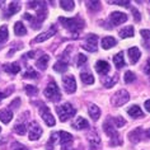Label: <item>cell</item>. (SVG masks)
Listing matches in <instances>:
<instances>
[{
	"mask_svg": "<svg viewBox=\"0 0 150 150\" xmlns=\"http://www.w3.org/2000/svg\"><path fill=\"white\" fill-rule=\"evenodd\" d=\"M59 22L62 24L64 28H66L67 31H70L71 33L76 35L79 33L81 29L84 28V22L83 19H80L79 17H75V18H59Z\"/></svg>",
	"mask_w": 150,
	"mask_h": 150,
	"instance_id": "1",
	"label": "cell"
},
{
	"mask_svg": "<svg viewBox=\"0 0 150 150\" xmlns=\"http://www.w3.org/2000/svg\"><path fill=\"white\" fill-rule=\"evenodd\" d=\"M103 130H104V132H106L108 136L111 137L110 144H111L112 146H120V145H122L121 137H120L118 132L116 131L115 126L111 123V121H106V122L103 123Z\"/></svg>",
	"mask_w": 150,
	"mask_h": 150,
	"instance_id": "2",
	"label": "cell"
},
{
	"mask_svg": "<svg viewBox=\"0 0 150 150\" xmlns=\"http://www.w3.org/2000/svg\"><path fill=\"white\" fill-rule=\"evenodd\" d=\"M56 112H57V115H59L60 121L65 122L69 118L73 117L76 111H75V108L71 106L70 103H64V104H61V106L56 107Z\"/></svg>",
	"mask_w": 150,
	"mask_h": 150,
	"instance_id": "3",
	"label": "cell"
},
{
	"mask_svg": "<svg viewBox=\"0 0 150 150\" xmlns=\"http://www.w3.org/2000/svg\"><path fill=\"white\" fill-rule=\"evenodd\" d=\"M43 96L46 97L48 100L51 102H59L61 99V93H60L59 87L56 85L55 81H51L50 84L46 87V89L43 91Z\"/></svg>",
	"mask_w": 150,
	"mask_h": 150,
	"instance_id": "4",
	"label": "cell"
},
{
	"mask_svg": "<svg viewBox=\"0 0 150 150\" xmlns=\"http://www.w3.org/2000/svg\"><path fill=\"white\" fill-rule=\"evenodd\" d=\"M130 100V94L129 92L125 91V89H120L118 92H116L111 98V103L113 104L115 107H120L123 106L125 103H127Z\"/></svg>",
	"mask_w": 150,
	"mask_h": 150,
	"instance_id": "5",
	"label": "cell"
},
{
	"mask_svg": "<svg viewBox=\"0 0 150 150\" xmlns=\"http://www.w3.org/2000/svg\"><path fill=\"white\" fill-rule=\"evenodd\" d=\"M62 87L65 89L66 93H74L76 91V81H75V78L74 75H65V76L62 78Z\"/></svg>",
	"mask_w": 150,
	"mask_h": 150,
	"instance_id": "6",
	"label": "cell"
},
{
	"mask_svg": "<svg viewBox=\"0 0 150 150\" xmlns=\"http://www.w3.org/2000/svg\"><path fill=\"white\" fill-rule=\"evenodd\" d=\"M42 129H41V126L38 125L37 122H31V125L28 127V137L29 140L35 141V140H38L41 137V135H42Z\"/></svg>",
	"mask_w": 150,
	"mask_h": 150,
	"instance_id": "7",
	"label": "cell"
},
{
	"mask_svg": "<svg viewBox=\"0 0 150 150\" xmlns=\"http://www.w3.org/2000/svg\"><path fill=\"white\" fill-rule=\"evenodd\" d=\"M83 47L89 52H96L98 50V37L96 35H89L87 38H85Z\"/></svg>",
	"mask_w": 150,
	"mask_h": 150,
	"instance_id": "8",
	"label": "cell"
},
{
	"mask_svg": "<svg viewBox=\"0 0 150 150\" xmlns=\"http://www.w3.org/2000/svg\"><path fill=\"white\" fill-rule=\"evenodd\" d=\"M41 116H42V120L45 121V123H46L47 126H54L55 125L54 116H52L50 110H48L46 106H43V104H41Z\"/></svg>",
	"mask_w": 150,
	"mask_h": 150,
	"instance_id": "9",
	"label": "cell"
},
{
	"mask_svg": "<svg viewBox=\"0 0 150 150\" xmlns=\"http://www.w3.org/2000/svg\"><path fill=\"white\" fill-rule=\"evenodd\" d=\"M110 19H111V23L113 25H120L127 21V16L125 13H121V12H113V13H111Z\"/></svg>",
	"mask_w": 150,
	"mask_h": 150,
	"instance_id": "10",
	"label": "cell"
},
{
	"mask_svg": "<svg viewBox=\"0 0 150 150\" xmlns=\"http://www.w3.org/2000/svg\"><path fill=\"white\" fill-rule=\"evenodd\" d=\"M54 35H56V27H52L48 29V31H46V32H43V33H41V35H38L36 37L35 40L32 41V43H40V42H43V41H46V40H48V38H51Z\"/></svg>",
	"mask_w": 150,
	"mask_h": 150,
	"instance_id": "11",
	"label": "cell"
},
{
	"mask_svg": "<svg viewBox=\"0 0 150 150\" xmlns=\"http://www.w3.org/2000/svg\"><path fill=\"white\" fill-rule=\"evenodd\" d=\"M96 70L100 75H106L110 73V64L104 61V60H99V61L96 62Z\"/></svg>",
	"mask_w": 150,
	"mask_h": 150,
	"instance_id": "12",
	"label": "cell"
},
{
	"mask_svg": "<svg viewBox=\"0 0 150 150\" xmlns=\"http://www.w3.org/2000/svg\"><path fill=\"white\" fill-rule=\"evenodd\" d=\"M127 54H129V59H130L131 64H134V65L139 61V60H140L141 54H140V50H139L137 47H131V48H129Z\"/></svg>",
	"mask_w": 150,
	"mask_h": 150,
	"instance_id": "13",
	"label": "cell"
},
{
	"mask_svg": "<svg viewBox=\"0 0 150 150\" xmlns=\"http://www.w3.org/2000/svg\"><path fill=\"white\" fill-rule=\"evenodd\" d=\"M59 140H60V144L62 146H67L73 141V135L69 134V132H65V131H60L59 132Z\"/></svg>",
	"mask_w": 150,
	"mask_h": 150,
	"instance_id": "14",
	"label": "cell"
},
{
	"mask_svg": "<svg viewBox=\"0 0 150 150\" xmlns=\"http://www.w3.org/2000/svg\"><path fill=\"white\" fill-rule=\"evenodd\" d=\"M13 118V112L12 110H8V108H4V110L0 111V121L3 123H9Z\"/></svg>",
	"mask_w": 150,
	"mask_h": 150,
	"instance_id": "15",
	"label": "cell"
},
{
	"mask_svg": "<svg viewBox=\"0 0 150 150\" xmlns=\"http://www.w3.org/2000/svg\"><path fill=\"white\" fill-rule=\"evenodd\" d=\"M142 129H140V127H137V129H135L134 131H131V132L129 134V139L130 141L132 142H139L142 139Z\"/></svg>",
	"mask_w": 150,
	"mask_h": 150,
	"instance_id": "16",
	"label": "cell"
},
{
	"mask_svg": "<svg viewBox=\"0 0 150 150\" xmlns=\"http://www.w3.org/2000/svg\"><path fill=\"white\" fill-rule=\"evenodd\" d=\"M88 126H89L88 121L85 118H83V117H78L73 122V127L74 129H76V130H84V129H87Z\"/></svg>",
	"mask_w": 150,
	"mask_h": 150,
	"instance_id": "17",
	"label": "cell"
},
{
	"mask_svg": "<svg viewBox=\"0 0 150 150\" xmlns=\"http://www.w3.org/2000/svg\"><path fill=\"white\" fill-rule=\"evenodd\" d=\"M4 67V70L6 71L8 74H18L19 73V70H21V66H19V64L18 62H13V64H6V65L3 66Z\"/></svg>",
	"mask_w": 150,
	"mask_h": 150,
	"instance_id": "18",
	"label": "cell"
},
{
	"mask_svg": "<svg viewBox=\"0 0 150 150\" xmlns=\"http://www.w3.org/2000/svg\"><path fill=\"white\" fill-rule=\"evenodd\" d=\"M127 113H129L132 118H139V117H142L144 113H142V111L140 110V107L136 106V104H134V106H131L129 110H127Z\"/></svg>",
	"mask_w": 150,
	"mask_h": 150,
	"instance_id": "19",
	"label": "cell"
},
{
	"mask_svg": "<svg viewBox=\"0 0 150 150\" xmlns=\"http://www.w3.org/2000/svg\"><path fill=\"white\" fill-rule=\"evenodd\" d=\"M48 61H50V56L48 55H42L38 60H37L36 66L38 67L40 70H46V67L48 65Z\"/></svg>",
	"mask_w": 150,
	"mask_h": 150,
	"instance_id": "20",
	"label": "cell"
},
{
	"mask_svg": "<svg viewBox=\"0 0 150 150\" xmlns=\"http://www.w3.org/2000/svg\"><path fill=\"white\" fill-rule=\"evenodd\" d=\"M88 112H89V116L92 117V120H94V121H97L100 116V110H99L98 106H96V104H91L88 108Z\"/></svg>",
	"mask_w": 150,
	"mask_h": 150,
	"instance_id": "21",
	"label": "cell"
},
{
	"mask_svg": "<svg viewBox=\"0 0 150 150\" xmlns=\"http://www.w3.org/2000/svg\"><path fill=\"white\" fill-rule=\"evenodd\" d=\"M116 43H117V41H116L113 37H104L102 40V47L104 50H110V48L115 47Z\"/></svg>",
	"mask_w": 150,
	"mask_h": 150,
	"instance_id": "22",
	"label": "cell"
},
{
	"mask_svg": "<svg viewBox=\"0 0 150 150\" xmlns=\"http://www.w3.org/2000/svg\"><path fill=\"white\" fill-rule=\"evenodd\" d=\"M19 9H21L19 3L12 1V3L9 4V6H8V10H6V17H12V16H14L16 13L19 12Z\"/></svg>",
	"mask_w": 150,
	"mask_h": 150,
	"instance_id": "23",
	"label": "cell"
},
{
	"mask_svg": "<svg viewBox=\"0 0 150 150\" xmlns=\"http://www.w3.org/2000/svg\"><path fill=\"white\" fill-rule=\"evenodd\" d=\"M88 140H89V144H91L93 150H96L97 146L100 144V139L96 132H92L91 135H88Z\"/></svg>",
	"mask_w": 150,
	"mask_h": 150,
	"instance_id": "24",
	"label": "cell"
},
{
	"mask_svg": "<svg viewBox=\"0 0 150 150\" xmlns=\"http://www.w3.org/2000/svg\"><path fill=\"white\" fill-rule=\"evenodd\" d=\"M14 32H16L17 36H24L27 33V28L24 27V24L22 22H17L14 24Z\"/></svg>",
	"mask_w": 150,
	"mask_h": 150,
	"instance_id": "25",
	"label": "cell"
},
{
	"mask_svg": "<svg viewBox=\"0 0 150 150\" xmlns=\"http://www.w3.org/2000/svg\"><path fill=\"white\" fill-rule=\"evenodd\" d=\"M54 70L57 71V73H65L67 70V62L64 61V60H59L54 65Z\"/></svg>",
	"mask_w": 150,
	"mask_h": 150,
	"instance_id": "26",
	"label": "cell"
},
{
	"mask_svg": "<svg viewBox=\"0 0 150 150\" xmlns=\"http://www.w3.org/2000/svg\"><path fill=\"white\" fill-rule=\"evenodd\" d=\"M113 62H115V65H116L117 69H121V67L125 66V59H123V54H122V52H120V54L115 55Z\"/></svg>",
	"mask_w": 150,
	"mask_h": 150,
	"instance_id": "27",
	"label": "cell"
},
{
	"mask_svg": "<svg viewBox=\"0 0 150 150\" xmlns=\"http://www.w3.org/2000/svg\"><path fill=\"white\" fill-rule=\"evenodd\" d=\"M120 37L121 38H129V37H132L134 36V27H125L123 29L120 31Z\"/></svg>",
	"mask_w": 150,
	"mask_h": 150,
	"instance_id": "28",
	"label": "cell"
},
{
	"mask_svg": "<svg viewBox=\"0 0 150 150\" xmlns=\"http://www.w3.org/2000/svg\"><path fill=\"white\" fill-rule=\"evenodd\" d=\"M60 6L64 9V10H73L74 6H75V3L73 0H60Z\"/></svg>",
	"mask_w": 150,
	"mask_h": 150,
	"instance_id": "29",
	"label": "cell"
},
{
	"mask_svg": "<svg viewBox=\"0 0 150 150\" xmlns=\"http://www.w3.org/2000/svg\"><path fill=\"white\" fill-rule=\"evenodd\" d=\"M80 79L84 84H93L94 83V78H93V75L91 73H81Z\"/></svg>",
	"mask_w": 150,
	"mask_h": 150,
	"instance_id": "30",
	"label": "cell"
},
{
	"mask_svg": "<svg viewBox=\"0 0 150 150\" xmlns=\"http://www.w3.org/2000/svg\"><path fill=\"white\" fill-rule=\"evenodd\" d=\"M111 123L115 127H123L126 125V121L122 117H113V118H111Z\"/></svg>",
	"mask_w": 150,
	"mask_h": 150,
	"instance_id": "31",
	"label": "cell"
},
{
	"mask_svg": "<svg viewBox=\"0 0 150 150\" xmlns=\"http://www.w3.org/2000/svg\"><path fill=\"white\" fill-rule=\"evenodd\" d=\"M8 36H9L8 27H6V25H3V27L0 28V43L8 40Z\"/></svg>",
	"mask_w": 150,
	"mask_h": 150,
	"instance_id": "32",
	"label": "cell"
},
{
	"mask_svg": "<svg viewBox=\"0 0 150 150\" xmlns=\"http://www.w3.org/2000/svg\"><path fill=\"white\" fill-rule=\"evenodd\" d=\"M117 79H118L117 75H113L112 78H107V79L103 81L104 87H106V88H112V87H113V85L116 84V81H117Z\"/></svg>",
	"mask_w": 150,
	"mask_h": 150,
	"instance_id": "33",
	"label": "cell"
},
{
	"mask_svg": "<svg viewBox=\"0 0 150 150\" xmlns=\"http://www.w3.org/2000/svg\"><path fill=\"white\" fill-rule=\"evenodd\" d=\"M87 6H88L89 10H92V12H98L100 9V3L99 1H88Z\"/></svg>",
	"mask_w": 150,
	"mask_h": 150,
	"instance_id": "34",
	"label": "cell"
},
{
	"mask_svg": "<svg viewBox=\"0 0 150 150\" xmlns=\"http://www.w3.org/2000/svg\"><path fill=\"white\" fill-rule=\"evenodd\" d=\"M123 79H125V83L130 84V83H132V81H135L136 76H135V74L132 73V71H126V74H125V76H123Z\"/></svg>",
	"mask_w": 150,
	"mask_h": 150,
	"instance_id": "35",
	"label": "cell"
},
{
	"mask_svg": "<svg viewBox=\"0 0 150 150\" xmlns=\"http://www.w3.org/2000/svg\"><path fill=\"white\" fill-rule=\"evenodd\" d=\"M24 91L27 92L28 96H36L38 93V89H37L35 85H25L24 87Z\"/></svg>",
	"mask_w": 150,
	"mask_h": 150,
	"instance_id": "36",
	"label": "cell"
},
{
	"mask_svg": "<svg viewBox=\"0 0 150 150\" xmlns=\"http://www.w3.org/2000/svg\"><path fill=\"white\" fill-rule=\"evenodd\" d=\"M14 131L19 135H25V132H27V127H25L23 123H19V125L17 123L16 127H14Z\"/></svg>",
	"mask_w": 150,
	"mask_h": 150,
	"instance_id": "37",
	"label": "cell"
},
{
	"mask_svg": "<svg viewBox=\"0 0 150 150\" xmlns=\"http://www.w3.org/2000/svg\"><path fill=\"white\" fill-rule=\"evenodd\" d=\"M87 56L83 55V54H79V56H78V60H76V65L78 66H83L85 62H87Z\"/></svg>",
	"mask_w": 150,
	"mask_h": 150,
	"instance_id": "38",
	"label": "cell"
},
{
	"mask_svg": "<svg viewBox=\"0 0 150 150\" xmlns=\"http://www.w3.org/2000/svg\"><path fill=\"white\" fill-rule=\"evenodd\" d=\"M37 75H38V74H37L35 70L29 69V70H27V71H25L23 76H24V78H29V79H35V78H37Z\"/></svg>",
	"mask_w": 150,
	"mask_h": 150,
	"instance_id": "39",
	"label": "cell"
},
{
	"mask_svg": "<svg viewBox=\"0 0 150 150\" xmlns=\"http://www.w3.org/2000/svg\"><path fill=\"white\" fill-rule=\"evenodd\" d=\"M110 4H116V5H121V6H130V1H117V0H112V1H108Z\"/></svg>",
	"mask_w": 150,
	"mask_h": 150,
	"instance_id": "40",
	"label": "cell"
},
{
	"mask_svg": "<svg viewBox=\"0 0 150 150\" xmlns=\"http://www.w3.org/2000/svg\"><path fill=\"white\" fill-rule=\"evenodd\" d=\"M141 33V36H142V38L145 40V42L148 43V40H149V37H150V32L148 31V29H142V31L140 32Z\"/></svg>",
	"mask_w": 150,
	"mask_h": 150,
	"instance_id": "41",
	"label": "cell"
},
{
	"mask_svg": "<svg viewBox=\"0 0 150 150\" xmlns=\"http://www.w3.org/2000/svg\"><path fill=\"white\" fill-rule=\"evenodd\" d=\"M12 92H13V88H10L9 91H5V92H0V100H1V99H4L5 97H8V96H9Z\"/></svg>",
	"mask_w": 150,
	"mask_h": 150,
	"instance_id": "42",
	"label": "cell"
},
{
	"mask_svg": "<svg viewBox=\"0 0 150 150\" xmlns=\"http://www.w3.org/2000/svg\"><path fill=\"white\" fill-rule=\"evenodd\" d=\"M132 13H134V18H135V21H136V22H139V21H140V14H139V12H137V10L136 9H132Z\"/></svg>",
	"mask_w": 150,
	"mask_h": 150,
	"instance_id": "43",
	"label": "cell"
},
{
	"mask_svg": "<svg viewBox=\"0 0 150 150\" xmlns=\"http://www.w3.org/2000/svg\"><path fill=\"white\" fill-rule=\"evenodd\" d=\"M145 110L146 111H150V100H146V102H145Z\"/></svg>",
	"mask_w": 150,
	"mask_h": 150,
	"instance_id": "44",
	"label": "cell"
},
{
	"mask_svg": "<svg viewBox=\"0 0 150 150\" xmlns=\"http://www.w3.org/2000/svg\"><path fill=\"white\" fill-rule=\"evenodd\" d=\"M61 150H74L71 146H62V149Z\"/></svg>",
	"mask_w": 150,
	"mask_h": 150,
	"instance_id": "45",
	"label": "cell"
},
{
	"mask_svg": "<svg viewBox=\"0 0 150 150\" xmlns=\"http://www.w3.org/2000/svg\"><path fill=\"white\" fill-rule=\"evenodd\" d=\"M17 150H28L27 148H25V146H22V145H19V146H18V149Z\"/></svg>",
	"mask_w": 150,
	"mask_h": 150,
	"instance_id": "46",
	"label": "cell"
},
{
	"mask_svg": "<svg viewBox=\"0 0 150 150\" xmlns=\"http://www.w3.org/2000/svg\"><path fill=\"white\" fill-rule=\"evenodd\" d=\"M0 132H1V127H0Z\"/></svg>",
	"mask_w": 150,
	"mask_h": 150,
	"instance_id": "47",
	"label": "cell"
}]
</instances>
